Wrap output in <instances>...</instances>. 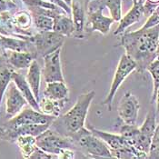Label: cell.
I'll return each mask as SVG.
<instances>
[{
  "label": "cell",
  "instance_id": "obj_1",
  "mask_svg": "<svg viewBox=\"0 0 159 159\" xmlns=\"http://www.w3.org/2000/svg\"><path fill=\"white\" fill-rule=\"evenodd\" d=\"M159 25L148 29H138L123 34L119 46L137 64V70L147 69L149 64L157 57Z\"/></svg>",
  "mask_w": 159,
  "mask_h": 159
},
{
  "label": "cell",
  "instance_id": "obj_2",
  "mask_svg": "<svg viewBox=\"0 0 159 159\" xmlns=\"http://www.w3.org/2000/svg\"><path fill=\"white\" fill-rule=\"evenodd\" d=\"M95 96L96 92L94 90L78 96L75 105L63 115L62 121L69 135L85 127L88 110Z\"/></svg>",
  "mask_w": 159,
  "mask_h": 159
},
{
  "label": "cell",
  "instance_id": "obj_3",
  "mask_svg": "<svg viewBox=\"0 0 159 159\" xmlns=\"http://www.w3.org/2000/svg\"><path fill=\"white\" fill-rule=\"evenodd\" d=\"M67 136L72 139L75 145L81 147L86 153L93 157H113L109 147L88 127H83Z\"/></svg>",
  "mask_w": 159,
  "mask_h": 159
},
{
  "label": "cell",
  "instance_id": "obj_4",
  "mask_svg": "<svg viewBox=\"0 0 159 159\" xmlns=\"http://www.w3.org/2000/svg\"><path fill=\"white\" fill-rule=\"evenodd\" d=\"M88 128L107 144L114 158H140L134 147L121 134H113L92 126H88Z\"/></svg>",
  "mask_w": 159,
  "mask_h": 159
},
{
  "label": "cell",
  "instance_id": "obj_5",
  "mask_svg": "<svg viewBox=\"0 0 159 159\" xmlns=\"http://www.w3.org/2000/svg\"><path fill=\"white\" fill-rule=\"evenodd\" d=\"M136 69H137V64L132 57H130L127 54H124L121 56L114 74L109 92L106 98L102 101V105L107 106V109L109 111L112 110L113 101L117 90L124 83V81L126 79V77Z\"/></svg>",
  "mask_w": 159,
  "mask_h": 159
},
{
  "label": "cell",
  "instance_id": "obj_6",
  "mask_svg": "<svg viewBox=\"0 0 159 159\" xmlns=\"http://www.w3.org/2000/svg\"><path fill=\"white\" fill-rule=\"evenodd\" d=\"M37 146L43 151L61 158L65 149L74 148V142L69 136H64L57 132L47 129L36 137Z\"/></svg>",
  "mask_w": 159,
  "mask_h": 159
},
{
  "label": "cell",
  "instance_id": "obj_7",
  "mask_svg": "<svg viewBox=\"0 0 159 159\" xmlns=\"http://www.w3.org/2000/svg\"><path fill=\"white\" fill-rule=\"evenodd\" d=\"M63 35H60L55 31H44L38 32L34 36L28 37V41L32 44L37 56L45 57L50 53L61 48L65 42Z\"/></svg>",
  "mask_w": 159,
  "mask_h": 159
},
{
  "label": "cell",
  "instance_id": "obj_8",
  "mask_svg": "<svg viewBox=\"0 0 159 159\" xmlns=\"http://www.w3.org/2000/svg\"><path fill=\"white\" fill-rule=\"evenodd\" d=\"M157 125V112L156 110H150L147 113L142 125L139 127V134L133 146L140 158H147Z\"/></svg>",
  "mask_w": 159,
  "mask_h": 159
},
{
  "label": "cell",
  "instance_id": "obj_9",
  "mask_svg": "<svg viewBox=\"0 0 159 159\" xmlns=\"http://www.w3.org/2000/svg\"><path fill=\"white\" fill-rule=\"evenodd\" d=\"M106 0H92L86 9L87 23L90 32H99L102 35H107L110 31V27L115 20L103 15V9Z\"/></svg>",
  "mask_w": 159,
  "mask_h": 159
},
{
  "label": "cell",
  "instance_id": "obj_10",
  "mask_svg": "<svg viewBox=\"0 0 159 159\" xmlns=\"http://www.w3.org/2000/svg\"><path fill=\"white\" fill-rule=\"evenodd\" d=\"M57 117L46 115L40 111L34 109L33 107H26L16 116L9 118L4 125L7 127H16L23 125H33V124H48L52 125Z\"/></svg>",
  "mask_w": 159,
  "mask_h": 159
},
{
  "label": "cell",
  "instance_id": "obj_11",
  "mask_svg": "<svg viewBox=\"0 0 159 159\" xmlns=\"http://www.w3.org/2000/svg\"><path fill=\"white\" fill-rule=\"evenodd\" d=\"M140 103L137 98L130 92L123 96L117 106V114L119 119L126 125H136Z\"/></svg>",
  "mask_w": 159,
  "mask_h": 159
},
{
  "label": "cell",
  "instance_id": "obj_12",
  "mask_svg": "<svg viewBox=\"0 0 159 159\" xmlns=\"http://www.w3.org/2000/svg\"><path fill=\"white\" fill-rule=\"evenodd\" d=\"M51 125L48 124H33V125H23L16 127H7L6 125L0 126V136L3 140L9 142H16V138L20 135H29L38 136L47 129H48Z\"/></svg>",
  "mask_w": 159,
  "mask_h": 159
},
{
  "label": "cell",
  "instance_id": "obj_13",
  "mask_svg": "<svg viewBox=\"0 0 159 159\" xmlns=\"http://www.w3.org/2000/svg\"><path fill=\"white\" fill-rule=\"evenodd\" d=\"M60 55H61V48H58L43 57L44 66L42 69V75L46 83L65 81L63 71H62Z\"/></svg>",
  "mask_w": 159,
  "mask_h": 159
},
{
  "label": "cell",
  "instance_id": "obj_14",
  "mask_svg": "<svg viewBox=\"0 0 159 159\" xmlns=\"http://www.w3.org/2000/svg\"><path fill=\"white\" fill-rule=\"evenodd\" d=\"M27 101L16 86L14 82H11L7 87L6 94V116L7 118H11L16 116L23 110L27 105Z\"/></svg>",
  "mask_w": 159,
  "mask_h": 159
},
{
  "label": "cell",
  "instance_id": "obj_15",
  "mask_svg": "<svg viewBox=\"0 0 159 159\" xmlns=\"http://www.w3.org/2000/svg\"><path fill=\"white\" fill-rule=\"evenodd\" d=\"M143 16H145L144 0H139L137 3L134 4L132 8L126 13V15L121 18V20L119 21V25L117 26L116 30H115L114 35L117 36L124 34L129 26L138 22Z\"/></svg>",
  "mask_w": 159,
  "mask_h": 159
},
{
  "label": "cell",
  "instance_id": "obj_16",
  "mask_svg": "<svg viewBox=\"0 0 159 159\" xmlns=\"http://www.w3.org/2000/svg\"><path fill=\"white\" fill-rule=\"evenodd\" d=\"M5 57L13 68L25 69L30 66L31 63L37 57V55L35 52L7 50Z\"/></svg>",
  "mask_w": 159,
  "mask_h": 159
},
{
  "label": "cell",
  "instance_id": "obj_17",
  "mask_svg": "<svg viewBox=\"0 0 159 159\" xmlns=\"http://www.w3.org/2000/svg\"><path fill=\"white\" fill-rule=\"evenodd\" d=\"M12 81L16 84V86H17V88L20 90L22 95L26 99L28 105L31 107H33L34 109L40 111L38 101L37 100V98H35V96H34V94H33V92H32V90L30 88V86L28 85V83L26 81V78L25 77L24 75L22 74L13 70Z\"/></svg>",
  "mask_w": 159,
  "mask_h": 159
},
{
  "label": "cell",
  "instance_id": "obj_18",
  "mask_svg": "<svg viewBox=\"0 0 159 159\" xmlns=\"http://www.w3.org/2000/svg\"><path fill=\"white\" fill-rule=\"evenodd\" d=\"M72 18H73L74 26H75V33L74 37L76 38H83L84 31H85V23H86V9L84 7L79 4L77 1H72Z\"/></svg>",
  "mask_w": 159,
  "mask_h": 159
},
{
  "label": "cell",
  "instance_id": "obj_19",
  "mask_svg": "<svg viewBox=\"0 0 159 159\" xmlns=\"http://www.w3.org/2000/svg\"><path fill=\"white\" fill-rule=\"evenodd\" d=\"M44 97L58 101H67L69 98V89L66 84V81L47 83Z\"/></svg>",
  "mask_w": 159,
  "mask_h": 159
},
{
  "label": "cell",
  "instance_id": "obj_20",
  "mask_svg": "<svg viewBox=\"0 0 159 159\" xmlns=\"http://www.w3.org/2000/svg\"><path fill=\"white\" fill-rule=\"evenodd\" d=\"M2 45L6 50L11 51H26V52H35L34 47L28 41V39H24L20 37H8L0 35ZM37 54V53H36Z\"/></svg>",
  "mask_w": 159,
  "mask_h": 159
},
{
  "label": "cell",
  "instance_id": "obj_21",
  "mask_svg": "<svg viewBox=\"0 0 159 159\" xmlns=\"http://www.w3.org/2000/svg\"><path fill=\"white\" fill-rule=\"evenodd\" d=\"M53 31L66 37H74L75 26L73 18L68 14H60L54 18Z\"/></svg>",
  "mask_w": 159,
  "mask_h": 159
},
{
  "label": "cell",
  "instance_id": "obj_22",
  "mask_svg": "<svg viewBox=\"0 0 159 159\" xmlns=\"http://www.w3.org/2000/svg\"><path fill=\"white\" fill-rule=\"evenodd\" d=\"M41 75H42V69L39 64L35 59L31 63L30 66L28 67V71H27L25 78L37 101H39V89H40V83H41Z\"/></svg>",
  "mask_w": 159,
  "mask_h": 159
},
{
  "label": "cell",
  "instance_id": "obj_23",
  "mask_svg": "<svg viewBox=\"0 0 159 159\" xmlns=\"http://www.w3.org/2000/svg\"><path fill=\"white\" fill-rule=\"evenodd\" d=\"M66 102L67 101H58L44 97L41 100L38 101V105L40 112L48 116L57 117L61 114Z\"/></svg>",
  "mask_w": 159,
  "mask_h": 159
},
{
  "label": "cell",
  "instance_id": "obj_24",
  "mask_svg": "<svg viewBox=\"0 0 159 159\" xmlns=\"http://www.w3.org/2000/svg\"><path fill=\"white\" fill-rule=\"evenodd\" d=\"M15 143L19 147L20 152L25 158H30L37 147V138L33 135H20L16 138Z\"/></svg>",
  "mask_w": 159,
  "mask_h": 159
},
{
  "label": "cell",
  "instance_id": "obj_25",
  "mask_svg": "<svg viewBox=\"0 0 159 159\" xmlns=\"http://www.w3.org/2000/svg\"><path fill=\"white\" fill-rule=\"evenodd\" d=\"M32 19L33 17H32L31 13H28L26 11H19V12L16 13L14 16H12L13 24L15 25V27L18 30V32H20L21 30L25 31L27 28H29L32 23Z\"/></svg>",
  "mask_w": 159,
  "mask_h": 159
},
{
  "label": "cell",
  "instance_id": "obj_26",
  "mask_svg": "<svg viewBox=\"0 0 159 159\" xmlns=\"http://www.w3.org/2000/svg\"><path fill=\"white\" fill-rule=\"evenodd\" d=\"M32 15V14H31ZM33 22L38 32L44 31H52L54 27V18L48 16L34 14L32 15Z\"/></svg>",
  "mask_w": 159,
  "mask_h": 159
},
{
  "label": "cell",
  "instance_id": "obj_27",
  "mask_svg": "<svg viewBox=\"0 0 159 159\" xmlns=\"http://www.w3.org/2000/svg\"><path fill=\"white\" fill-rule=\"evenodd\" d=\"M13 70L10 67H4L0 70V112L3 97L6 94L9 84L12 82Z\"/></svg>",
  "mask_w": 159,
  "mask_h": 159
},
{
  "label": "cell",
  "instance_id": "obj_28",
  "mask_svg": "<svg viewBox=\"0 0 159 159\" xmlns=\"http://www.w3.org/2000/svg\"><path fill=\"white\" fill-rule=\"evenodd\" d=\"M105 5L109 9L111 17L119 22L122 18V0H106Z\"/></svg>",
  "mask_w": 159,
  "mask_h": 159
},
{
  "label": "cell",
  "instance_id": "obj_29",
  "mask_svg": "<svg viewBox=\"0 0 159 159\" xmlns=\"http://www.w3.org/2000/svg\"><path fill=\"white\" fill-rule=\"evenodd\" d=\"M22 2L27 7H37L48 8V9H52V10H56V11H59V12H66L58 6H57L53 3H50L48 1H46V0H22Z\"/></svg>",
  "mask_w": 159,
  "mask_h": 159
},
{
  "label": "cell",
  "instance_id": "obj_30",
  "mask_svg": "<svg viewBox=\"0 0 159 159\" xmlns=\"http://www.w3.org/2000/svg\"><path fill=\"white\" fill-rule=\"evenodd\" d=\"M147 70L149 72L153 79V94H154L159 86V58H156L155 60L151 62L147 66Z\"/></svg>",
  "mask_w": 159,
  "mask_h": 159
},
{
  "label": "cell",
  "instance_id": "obj_31",
  "mask_svg": "<svg viewBox=\"0 0 159 159\" xmlns=\"http://www.w3.org/2000/svg\"><path fill=\"white\" fill-rule=\"evenodd\" d=\"M147 158L159 159V124L157 125L153 135Z\"/></svg>",
  "mask_w": 159,
  "mask_h": 159
},
{
  "label": "cell",
  "instance_id": "obj_32",
  "mask_svg": "<svg viewBox=\"0 0 159 159\" xmlns=\"http://www.w3.org/2000/svg\"><path fill=\"white\" fill-rule=\"evenodd\" d=\"M159 25V5L157 7V8L155 9V11L152 13L148 19L147 20V22L143 25L140 29H148V28H152L155 27L157 25Z\"/></svg>",
  "mask_w": 159,
  "mask_h": 159
},
{
  "label": "cell",
  "instance_id": "obj_33",
  "mask_svg": "<svg viewBox=\"0 0 159 159\" xmlns=\"http://www.w3.org/2000/svg\"><path fill=\"white\" fill-rule=\"evenodd\" d=\"M16 5L12 0H0V13L8 11L12 8H15Z\"/></svg>",
  "mask_w": 159,
  "mask_h": 159
},
{
  "label": "cell",
  "instance_id": "obj_34",
  "mask_svg": "<svg viewBox=\"0 0 159 159\" xmlns=\"http://www.w3.org/2000/svg\"><path fill=\"white\" fill-rule=\"evenodd\" d=\"M46 1H48V2H50V3H53V4H55V5L58 6L59 7H61L64 11H66V12L67 13L69 16H71L72 9H71V7L66 4L65 1H63V0H46Z\"/></svg>",
  "mask_w": 159,
  "mask_h": 159
},
{
  "label": "cell",
  "instance_id": "obj_35",
  "mask_svg": "<svg viewBox=\"0 0 159 159\" xmlns=\"http://www.w3.org/2000/svg\"><path fill=\"white\" fill-rule=\"evenodd\" d=\"M156 102L157 104V115H159V86L157 89V91L152 95V98H151V103H154Z\"/></svg>",
  "mask_w": 159,
  "mask_h": 159
},
{
  "label": "cell",
  "instance_id": "obj_36",
  "mask_svg": "<svg viewBox=\"0 0 159 159\" xmlns=\"http://www.w3.org/2000/svg\"><path fill=\"white\" fill-rule=\"evenodd\" d=\"M75 1H77L79 4H81V5L84 7V8L86 10V9H87V7H88L89 3H90L92 0H75Z\"/></svg>",
  "mask_w": 159,
  "mask_h": 159
},
{
  "label": "cell",
  "instance_id": "obj_37",
  "mask_svg": "<svg viewBox=\"0 0 159 159\" xmlns=\"http://www.w3.org/2000/svg\"><path fill=\"white\" fill-rule=\"evenodd\" d=\"M6 53H7V50L4 48V47H3V45H2L1 37H0V57H5Z\"/></svg>",
  "mask_w": 159,
  "mask_h": 159
},
{
  "label": "cell",
  "instance_id": "obj_38",
  "mask_svg": "<svg viewBox=\"0 0 159 159\" xmlns=\"http://www.w3.org/2000/svg\"><path fill=\"white\" fill-rule=\"evenodd\" d=\"M146 2L155 7H157L159 5V0H146Z\"/></svg>",
  "mask_w": 159,
  "mask_h": 159
},
{
  "label": "cell",
  "instance_id": "obj_39",
  "mask_svg": "<svg viewBox=\"0 0 159 159\" xmlns=\"http://www.w3.org/2000/svg\"><path fill=\"white\" fill-rule=\"evenodd\" d=\"M63 1H65V2L71 7V6H72V1H73V0H63Z\"/></svg>",
  "mask_w": 159,
  "mask_h": 159
},
{
  "label": "cell",
  "instance_id": "obj_40",
  "mask_svg": "<svg viewBox=\"0 0 159 159\" xmlns=\"http://www.w3.org/2000/svg\"><path fill=\"white\" fill-rule=\"evenodd\" d=\"M12 1L14 2V3H15V4H16V5H17V4H18V3H19L20 1L22 2V0H12Z\"/></svg>",
  "mask_w": 159,
  "mask_h": 159
},
{
  "label": "cell",
  "instance_id": "obj_41",
  "mask_svg": "<svg viewBox=\"0 0 159 159\" xmlns=\"http://www.w3.org/2000/svg\"><path fill=\"white\" fill-rule=\"evenodd\" d=\"M132 1H133V3L135 4V3H137V2H138L139 0H132Z\"/></svg>",
  "mask_w": 159,
  "mask_h": 159
},
{
  "label": "cell",
  "instance_id": "obj_42",
  "mask_svg": "<svg viewBox=\"0 0 159 159\" xmlns=\"http://www.w3.org/2000/svg\"><path fill=\"white\" fill-rule=\"evenodd\" d=\"M157 58H159V55H158V56H157Z\"/></svg>",
  "mask_w": 159,
  "mask_h": 159
}]
</instances>
